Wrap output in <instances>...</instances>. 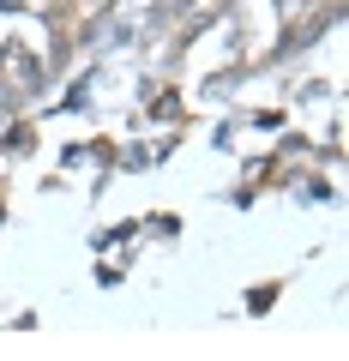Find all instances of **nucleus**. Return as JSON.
<instances>
[{"label":"nucleus","mask_w":349,"mask_h":361,"mask_svg":"<svg viewBox=\"0 0 349 361\" xmlns=\"http://www.w3.org/2000/svg\"><path fill=\"white\" fill-rule=\"evenodd\" d=\"M85 103H91V78H78V85L66 90V103H61V115H85Z\"/></svg>","instance_id":"1"}]
</instances>
